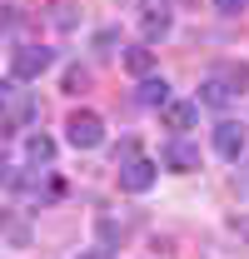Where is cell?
<instances>
[{"label":"cell","instance_id":"1","mask_svg":"<svg viewBox=\"0 0 249 259\" xmlns=\"http://www.w3.org/2000/svg\"><path fill=\"white\" fill-rule=\"evenodd\" d=\"M65 140H70L75 150H100V145H105V120H100L95 110H75V115L65 120Z\"/></svg>","mask_w":249,"mask_h":259},{"label":"cell","instance_id":"2","mask_svg":"<svg viewBox=\"0 0 249 259\" xmlns=\"http://www.w3.org/2000/svg\"><path fill=\"white\" fill-rule=\"evenodd\" d=\"M50 65H55V50H45V45H20V50L10 55V70H15V80H40Z\"/></svg>","mask_w":249,"mask_h":259},{"label":"cell","instance_id":"3","mask_svg":"<svg viewBox=\"0 0 249 259\" xmlns=\"http://www.w3.org/2000/svg\"><path fill=\"white\" fill-rule=\"evenodd\" d=\"M155 180H159V164L145 160V155H135V160L120 164V190H130V194H145Z\"/></svg>","mask_w":249,"mask_h":259},{"label":"cell","instance_id":"4","mask_svg":"<svg viewBox=\"0 0 249 259\" xmlns=\"http://www.w3.org/2000/svg\"><path fill=\"white\" fill-rule=\"evenodd\" d=\"M159 164H164V169H175V175H194V169H199V145H189L185 135H175V140L164 145Z\"/></svg>","mask_w":249,"mask_h":259},{"label":"cell","instance_id":"5","mask_svg":"<svg viewBox=\"0 0 249 259\" xmlns=\"http://www.w3.org/2000/svg\"><path fill=\"white\" fill-rule=\"evenodd\" d=\"M159 115H164V130L185 135V130H194V125H199V100H170Z\"/></svg>","mask_w":249,"mask_h":259},{"label":"cell","instance_id":"6","mask_svg":"<svg viewBox=\"0 0 249 259\" xmlns=\"http://www.w3.org/2000/svg\"><path fill=\"white\" fill-rule=\"evenodd\" d=\"M215 150L224 160H239V155H244V130L234 125V120H219L215 125Z\"/></svg>","mask_w":249,"mask_h":259},{"label":"cell","instance_id":"7","mask_svg":"<svg viewBox=\"0 0 249 259\" xmlns=\"http://www.w3.org/2000/svg\"><path fill=\"white\" fill-rule=\"evenodd\" d=\"M170 25H175V15H170L164 5H150V10L140 15V30H145V40H164V35H170Z\"/></svg>","mask_w":249,"mask_h":259},{"label":"cell","instance_id":"8","mask_svg":"<svg viewBox=\"0 0 249 259\" xmlns=\"http://www.w3.org/2000/svg\"><path fill=\"white\" fill-rule=\"evenodd\" d=\"M135 100H140V105H150V110H164V105H170V85H164L159 75H145V80H140V90H135Z\"/></svg>","mask_w":249,"mask_h":259},{"label":"cell","instance_id":"9","mask_svg":"<svg viewBox=\"0 0 249 259\" xmlns=\"http://www.w3.org/2000/svg\"><path fill=\"white\" fill-rule=\"evenodd\" d=\"M120 65L130 70V75H140V80H145V75L155 70V50H150V45H130V50L120 55Z\"/></svg>","mask_w":249,"mask_h":259},{"label":"cell","instance_id":"10","mask_svg":"<svg viewBox=\"0 0 249 259\" xmlns=\"http://www.w3.org/2000/svg\"><path fill=\"white\" fill-rule=\"evenodd\" d=\"M25 155H30V164H50L55 160V140L50 135H30L25 140Z\"/></svg>","mask_w":249,"mask_h":259},{"label":"cell","instance_id":"11","mask_svg":"<svg viewBox=\"0 0 249 259\" xmlns=\"http://www.w3.org/2000/svg\"><path fill=\"white\" fill-rule=\"evenodd\" d=\"M229 95H234V90H224L215 75H210V80L199 85V105H210V110H224V105H229Z\"/></svg>","mask_w":249,"mask_h":259},{"label":"cell","instance_id":"12","mask_svg":"<svg viewBox=\"0 0 249 259\" xmlns=\"http://www.w3.org/2000/svg\"><path fill=\"white\" fill-rule=\"evenodd\" d=\"M215 80L224 85V90H244L249 70H244V65H215Z\"/></svg>","mask_w":249,"mask_h":259},{"label":"cell","instance_id":"13","mask_svg":"<svg viewBox=\"0 0 249 259\" xmlns=\"http://www.w3.org/2000/svg\"><path fill=\"white\" fill-rule=\"evenodd\" d=\"M75 20H80V15H75L70 0H55V5H50V25H55V30H75Z\"/></svg>","mask_w":249,"mask_h":259},{"label":"cell","instance_id":"14","mask_svg":"<svg viewBox=\"0 0 249 259\" xmlns=\"http://www.w3.org/2000/svg\"><path fill=\"white\" fill-rule=\"evenodd\" d=\"M5 239H10V244H15V249H25V244H30V229H25V220H5Z\"/></svg>","mask_w":249,"mask_h":259},{"label":"cell","instance_id":"15","mask_svg":"<svg viewBox=\"0 0 249 259\" xmlns=\"http://www.w3.org/2000/svg\"><path fill=\"white\" fill-rule=\"evenodd\" d=\"M20 25H25L20 5H0V30H20Z\"/></svg>","mask_w":249,"mask_h":259},{"label":"cell","instance_id":"16","mask_svg":"<svg viewBox=\"0 0 249 259\" xmlns=\"http://www.w3.org/2000/svg\"><path fill=\"white\" fill-rule=\"evenodd\" d=\"M20 100V90H15V80H0V115H10V105Z\"/></svg>","mask_w":249,"mask_h":259},{"label":"cell","instance_id":"17","mask_svg":"<svg viewBox=\"0 0 249 259\" xmlns=\"http://www.w3.org/2000/svg\"><path fill=\"white\" fill-rule=\"evenodd\" d=\"M115 45H120V30H95V50H105V55H110Z\"/></svg>","mask_w":249,"mask_h":259},{"label":"cell","instance_id":"18","mask_svg":"<svg viewBox=\"0 0 249 259\" xmlns=\"http://www.w3.org/2000/svg\"><path fill=\"white\" fill-rule=\"evenodd\" d=\"M219 15H239V10H249V0H215Z\"/></svg>","mask_w":249,"mask_h":259},{"label":"cell","instance_id":"19","mask_svg":"<svg viewBox=\"0 0 249 259\" xmlns=\"http://www.w3.org/2000/svg\"><path fill=\"white\" fill-rule=\"evenodd\" d=\"M65 85H70V90H80V85H90V75H85V70H70V75H65Z\"/></svg>","mask_w":249,"mask_h":259},{"label":"cell","instance_id":"20","mask_svg":"<svg viewBox=\"0 0 249 259\" xmlns=\"http://www.w3.org/2000/svg\"><path fill=\"white\" fill-rule=\"evenodd\" d=\"M234 229H239V234L249 239V214H244V220H234Z\"/></svg>","mask_w":249,"mask_h":259}]
</instances>
